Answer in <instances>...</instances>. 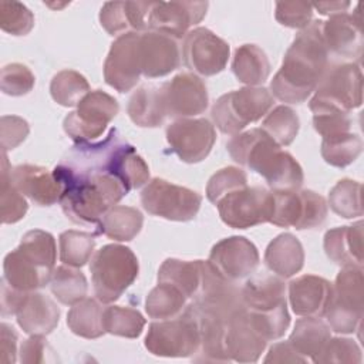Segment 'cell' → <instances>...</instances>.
I'll return each instance as SVG.
<instances>
[{"label": "cell", "instance_id": "56", "mask_svg": "<svg viewBox=\"0 0 364 364\" xmlns=\"http://www.w3.org/2000/svg\"><path fill=\"white\" fill-rule=\"evenodd\" d=\"M311 6L320 14L334 16L340 13H347V9L350 7V1H318V3H311Z\"/></svg>", "mask_w": 364, "mask_h": 364}, {"label": "cell", "instance_id": "11", "mask_svg": "<svg viewBox=\"0 0 364 364\" xmlns=\"http://www.w3.org/2000/svg\"><path fill=\"white\" fill-rule=\"evenodd\" d=\"M118 111L119 105L114 97L105 91L94 90L81 100L75 111L67 114L63 128L74 144L94 142L100 139Z\"/></svg>", "mask_w": 364, "mask_h": 364}, {"label": "cell", "instance_id": "8", "mask_svg": "<svg viewBox=\"0 0 364 364\" xmlns=\"http://www.w3.org/2000/svg\"><path fill=\"white\" fill-rule=\"evenodd\" d=\"M145 348L158 357H191L200 347V327L193 310L172 318L152 321L145 336Z\"/></svg>", "mask_w": 364, "mask_h": 364}, {"label": "cell", "instance_id": "10", "mask_svg": "<svg viewBox=\"0 0 364 364\" xmlns=\"http://www.w3.org/2000/svg\"><path fill=\"white\" fill-rule=\"evenodd\" d=\"M141 203L149 215L173 222H189L198 215L202 196L189 188L154 178L142 189Z\"/></svg>", "mask_w": 364, "mask_h": 364}, {"label": "cell", "instance_id": "42", "mask_svg": "<svg viewBox=\"0 0 364 364\" xmlns=\"http://www.w3.org/2000/svg\"><path fill=\"white\" fill-rule=\"evenodd\" d=\"M363 186L353 179H340L328 192V203L334 213L344 219L363 216Z\"/></svg>", "mask_w": 364, "mask_h": 364}, {"label": "cell", "instance_id": "36", "mask_svg": "<svg viewBox=\"0 0 364 364\" xmlns=\"http://www.w3.org/2000/svg\"><path fill=\"white\" fill-rule=\"evenodd\" d=\"M48 284L54 297L65 306H74L81 301L88 291L87 279L82 272L67 264L54 269Z\"/></svg>", "mask_w": 364, "mask_h": 364}, {"label": "cell", "instance_id": "13", "mask_svg": "<svg viewBox=\"0 0 364 364\" xmlns=\"http://www.w3.org/2000/svg\"><path fill=\"white\" fill-rule=\"evenodd\" d=\"M274 206L270 223L297 230L314 229L327 218L326 199L310 189L273 192Z\"/></svg>", "mask_w": 364, "mask_h": 364}, {"label": "cell", "instance_id": "43", "mask_svg": "<svg viewBox=\"0 0 364 364\" xmlns=\"http://www.w3.org/2000/svg\"><path fill=\"white\" fill-rule=\"evenodd\" d=\"M60 260L71 267H82L91 259L95 239L94 235L80 230H65L58 237Z\"/></svg>", "mask_w": 364, "mask_h": 364}, {"label": "cell", "instance_id": "26", "mask_svg": "<svg viewBox=\"0 0 364 364\" xmlns=\"http://www.w3.org/2000/svg\"><path fill=\"white\" fill-rule=\"evenodd\" d=\"M151 1H107L100 11L101 27L109 36L148 31Z\"/></svg>", "mask_w": 364, "mask_h": 364}, {"label": "cell", "instance_id": "30", "mask_svg": "<svg viewBox=\"0 0 364 364\" xmlns=\"http://www.w3.org/2000/svg\"><path fill=\"white\" fill-rule=\"evenodd\" d=\"M206 260L166 259L158 270V283H168L182 291L188 300H193L199 293Z\"/></svg>", "mask_w": 364, "mask_h": 364}, {"label": "cell", "instance_id": "51", "mask_svg": "<svg viewBox=\"0 0 364 364\" xmlns=\"http://www.w3.org/2000/svg\"><path fill=\"white\" fill-rule=\"evenodd\" d=\"M351 125L353 121L348 114L334 111L313 114V127L323 138L350 132Z\"/></svg>", "mask_w": 364, "mask_h": 364}, {"label": "cell", "instance_id": "17", "mask_svg": "<svg viewBox=\"0 0 364 364\" xmlns=\"http://www.w3.org/2000/svg\"><path fill=\"white\" fill-rule=\"evenodd\" d=\"M161 101L166 117L189 118L203 114L209 95L205 82L193 73H181L159 87Z\"/></svg>", "mask_w": 364, "mask_h": 364}, {"label": "cell", "instance_id": "27", "mask_svg": "<svg viewBox=\"0 0 364 364\" xmlns=\"http://www.w3.org/2000/svg\"><path fill=\"white\" fill-rule=\"evenodd\" d=\"M266 346L267 341L253 328L245 310L228 323L225 350L229 361L256 363Z\"/></svg>", "mask_w": 364, "mask_h": 364}, {"label": "cell", "instance_id": "12", "mask_svg": "<svg viewBox=\"0 0 364 364\" xmlns=\"http://www.w3.org/2000/svg\"><path fill=\"white\" fill-rule=\"evenodd\" d=\"M218 212L225 225L233 229H247L270 223L273 215V192L262 186H245L223 196Z\"/></svg>", "mask_w": 364, "mask_h": 364}, {"label": "cell", "instance_id": "31", "mask_svg": "<svg viewBox=\"0 0 364 364\" xmlns=\"http://www.w3.org/2000/svg\"><path fill=\"white\" fill-rule=\"evenodd\" d=\"M232 71L246 87H262L269 78L270 63L266 53L256 44H243L236 48Z\"/></svg>", "mask_w": 364, "mask_h": 364}, {"label": "cell", "instance_id": "37", "mask_svg": "<svg viewBox=\"0 0 364 364\" xmlns=\"http://www.w3.org/2000/svg\"><path fill=\"white\" fill-rule=\"evenodd\" d=\"M188 306L181 290L168 283H158L146 296L145 311L151 318L165 320L179 316Z\"/></svg>", "mask_w": 364, "mask_h": 364}, {"label": "cell", "instance_id": "19", "mask_svg": "<svg viewBox=\"0 0 364 364\" xmlns=\"http://www.w3.org/2000/svg\"><path fill=\"white\" fill-rule=\"evenodd\" d=\"M55 266L18 245L3 260V280L18 291H36L50 283Z\"/></svg>", "mask_w": 364, "mask_h": 364}, {"label": "cell", "instance_id": "6", "mask_svg": "<svg viewBox=\"0 0 364 364\" xmlns=\"http://www.w3.org/2000/svg\"><path fill=\"white\" fill-rule=\"evenodd\" d=\"M272 105L273 95L267 88L243 87L220 95L212 107L210 117L220 132L236 135L264 117Z\"/></svg>", "mask_w": 364, "mask_h": 364}, {"label": "cell", "instance_id": "22", "mask_svg": "<svg viewBox=\"0 0 364 364\" xmlns=\"http://www.w3.org/2000/svg\"><path fill=\"white\" fill-rule=\"evenodd\" d=\"M321 34L328 54L360 60L363 53V30L358 7L354 14L340 13L330 16L327 21H323Z\"/></svg>", "mask_w": 364, "mask_h": 364}, {"label": "cell", "instance_id": "15", "mask_svg": "<svg viewBox=\"0 0 364 364\" xmlns=\"http://www.w3.org/2000/svg\"><path fill=\"white\" fill-rule=\"evenodd\" d=\"M168 145L182 162L198 164L212 151L216 141V131L205 118L175 119L165 131Z\"/></svg>", "mask_w": 364, "mask_h": 364}, {"label": "cell", "instance_id": "29", "mask_svg": "<svg viewBox=\"0 0 364 364\" xmlns=\"http://www.w3.org/2000/svg\"><path fill=\"white\" fill-rule=\"evenodd\" d=\"M264 264L282 279L299 273L304 264V250L300 240L291 233L277 235L266 247Z\"/></svg>", "mask_w": 364, "mask_h": 364}, {"label": "cell", "instance_id": "28", "mask_svg": "<svg viewBox=\"0 0 364 364\" xmlns=\"http://www.w3.org/2000/svg\"><path fill=\"white\" fill-rule=\"evenodd\" d=\"M363 220L350 226H338L324 233L327 257L341 267H363Z\"/></svg>", "mask_w": 364, "mask_h": 364}, {"label": "cell", "instance_id": "18", "mask_svg": "<svg viewBox=\"0 0 364 364\" xmlns=\"http://www.w3.org/2000/svg\"><path fill=\"white\" fill-rule=\"evenodd\" d=\"M208 1H151L148 31L182 38L206 16Z\"/></svg>", "mask_w": 364, "mask_h": 364}, {"label": "cell", "instance_id": "44", "mask_svg": "<svg viewBox=\"0 0 364 364\" xmlns=\"http://www.w3.org/2000/svg\"><path fill=\"white\" fill-rule=\"evenodd\" d=\"M144 316L131 307L108 306L104 309V328L112 336L136 338L145 327Z\"/></svg>", "mask_w": 364, "mask_h": 364}, {"label": "cell", "instance_id": "38", "mask_svg": "<svg viewBox=\"0 0 364 364\" xmlns=\"http://www.w3.org/2000/svg\"><path fill=\"white\" fill-rule=\"evenodd\" d=\"M1 155L3 162L0 176V218L1 223L10 225L21 220L26 216L28 210V203L24 195L10 181L11 166L9 165L6 151H3Z\"/></svg>", "mask_w": 364, "mask_h": 364}, {"label": "cell", "instance_id": "48", "mask_svg": "<svg viewBox=\"0 0 364 364\" xmlns=\"http://www.w3.org/2000/svg\"><path fill=\"white\" fill-rule=\"evenodd\" d=\"M36 84V77L23 64L13 63L7 64L1 68V77H0V85L1 91L6 95L11 97H21L28 94Z\"/></svg>", "mask_w": 364, "mask_h": 364}, {"label": "cell", "instance_id": "49", "mask_svg": "<svg viewBox=\"0 0 364 364\" xmlns=\"http://www.w3.org/2000/svg\"><path fill=\"white\" fill-rule=\"evenodd\" d=\"M274 17L284 27L304 28L313 17V6L307 1H277Z\"/></svg>", "mask_w": 364, "mask_h": 364}, {"label": "cell", "instance_id": "55", "mask_svg": "<svg viewBox=\"0 0 364 364\" xmlns=\"http://www.w3.org/2000/svg\"><path fill=\"white\" fill-rule=\"evenodd\" d=\"M30 293V291H28ZM24 291H18L13 287H10L3 279H1V316H16L17 307L24 297Z\"/></svg>", "mask_w": 364, "mask_h": 364}, {"label": "cell", "instance_id": "1", "mask_svg": "<svg viewBox=\"0 0 364 364\" xmlns=\"http://www.w3.org/2000/svg\"><path fill=\"white\" fill-rule=\"evenodd\" d=\"M129 145L117 128H111L104 139L74 144L54 168L63 186L58 203L71 222L97 226L129 192L119 178L121 159Z\"/></svg>", "mask_w": 364, "mask_h": 364}, {"label": "cell", "instance_id": "5", "mask_svg": "<svg viewBox=\"0 0 364 364\" xmlns=\"http://www.w3.org/2000/svg\"><path fill=\"white\" fill-rule=\"evenodd\" d=\"M90 272L97 299L102 304H108L118 300L135 282L139 264L129 247L111 243L94 253Z\"/></svg>", "mask_w": 364, "mask_h": 364}, {"label": "cell", "instance_id": "46", "mask_svg": "<svg viewBox=\"0 0 364 364\" xmlns=\"http://www.w3.org/2000/svg\"><path fill=\"white\" fill-rule=\"evenodd\" d=\"M0 27L11 36H26L34 27V14L18 1H0Z\"/></svg>", "mask_w": 364, "mask_h": 364}, {"label": "cell", "instance_id": "34", "mask_svg": "<svg viewBox=\"0 0 364 364\" xmlns=\"http://www.w3.org/2000/svg\"><path fill=\"white\" fill-rule=\"evenodd\" d=\"M330 337V327L320 317H303L296 321L289 341L297 353L314 361Z\"/></svg>", "mask_w": 364, "mask_h": 364}, {"label": "cell", "instance_id": "9", "mask_svg": "<svg viewBox=\"0 0 364 364\" xmlns=\"http://www.w3.org/2000/svg\"><path fill=\"white\" fill-rule=\"evenodd\" d=\"M364 314L363 267H341L326 307L324 317L328 327L340 334L357 330Z\"/></svg>", "mask_w": 364, "mask_h": 364}, {"label": "cell", "instance_id": "2", "mask_svg": "<svg viewBox=\"0 0 364 364\" xmlns=\"http://www.w3.org/2000/svg\"><path fill=\"white\" fill-rule=\"evenodd\" d=\"M321 20L301 28L287 48L280 70L270 81V94L282 102L301 104L317 88L328 70V50Z\"/></svg>", "mask_w": 364, "mask_h": 364}, {"label": "cell", "instance_id": "20", "mask_svg": "<svg viewBox=\"0 0 364 364\" xmlns=\"http://www.w3.org/2000/svg\"><path fill=\"white\" fill-rule=\"evenodd\" d=\"M139 33H127L114 40L104 63V80L118 92L131 91L139 81Z\"/></svg>", "mask_w": 364, "mask_h": 364}, {"label": "cell", "instance_id": "23", "mask_svg": "<svg viewBox=\"0 0 364 364\" xmlns=\"http://www.w3.org/2000/svg\"><path fill=\"white\" fill-rule=\"evenodd\" d=\"M11 183L33 203L38 206H51L60 200L63 186L48 169L23 164L11 168Z\"/></svg>", "mask_w": 364, "mask_h": 364}, {"label": "cell", "instance_id": "39", "mask_svg": "<svg viewBox=\"0 0 364 364\" xmlns=\"http://www.w3.org/2000/svg\"><path fill=\"white\" fill-rule=\"evenodd\" d=\"M323 159L336 168H346L353 164L363 151V141L357 134L344 132L323 138L321 141Z\"/></svg>", "mask_w": 364, "mask_h": 364}, {"label": "cell", "instance_id": "40", "mask_svg": "<svg viewBox=\"0 0 364 364\" xmlns=\"http://www.w3.org/2000/svg\"><path fill=\"white\" fill-rule=\"evenodd\" d=\"M260 128L280 146H289L299 134L300 119L293 108L277 105L266 114Z\"/></svg>", "mask_w": 364, "mask_h": 364}, {"label": "cell", "instance_id": "41", "mask_svg": "<svg viewBox=\"0 0 364 364\" xmlns=\"http://www.w3.org/2000/svg\"><path fill=\"white\" fill-rule=\"evenodd\" d=\"M88 92L87 78L74 70L58 71L50 82L51 98L63 107H77Z\"/></svg>", "mask_w": 364, "mask_h": 364}, {"label": "cell", "instance_id": "14", "mask_svg": "<svg viewBox=\"0 0 364 364\" xmlns=\"http://www.w3.org/2000/svg\"><path fill=\"white\" fill-rule=\"evenodd\" d=\"M229 44L205 27H196L183 37V64L203 77H212L225 70L229 60Z\"/></svg>", "mask_w": 364, "mask_h": 364}, {"label": "cell", "instance_id": "50", "mask_svg": "<svg viewBox=\"0 0 364 364\" xmlns=\"http://www.w3.org/2000/svg\"><path fill=\"white\" fill-rule=\"evenodd\" d=\"M1 151L17 148L28 135L30 127L26 119L17 115H3L0 119Z\"/></svg>", "mask_w": 364, "mask_h": 364}, {"label": "cell", "instance_id": "32", "mask_svg": "<svg viewBox=\"0 0 364 364\" xmlns=\"http://www.w3.org/2000/svg\"><path fill=\"white\" fill-rule=\"evenodd\" d=\"M144 216L132 206L115 205L98 222L97 233L117 242L132 240L142 229Z\"/></svg>", "mask_w": 364, "mask_h": 364}, {"label": "cell", "instance_id": "35", "mask_svg": "<svg viewBox=\"0 0 364 364\" xmlns=\"http://www.w3.org/2000/svg\"><path fill=\"white\" fill-rule=\"evenodd\" d=\"M104 306L97 299H82L75 303L67 314L68 328L82 338H98L105 334L104 328Z\"/></svg>", "mask_w": 364, "mask_h": 364}, {"label": "cell", "instance_id": "54", "mask_svg": "<svg viewBox=\"0 0 364 364\" xmlns=\"http://www.w3.org/2000/svg\"><path fill=\"white\" fill-rule=\"evenodd\" d=\"M307 358L303 357L296 348L290 344V341L276 343L270 347L264 363H306Z\"/></svg>", "mask_w": 364, "mask_h": 364}, {"label": "cell", "instance_id": "52", "mask_svg": "<svg viewBox=\"0 0 364 364\" xmlns=\"http://www.w3.org/2000/svg\"><path fill=\"white\" fill-rule=\"evenodd\" d=\"M54 350L48 346L44 336H31L20 347V361L26 364L54 363L57 361Z\"/></svg>", "mask_w": 364, "mask_h": 364}, {"label": "cell", "instance_id": "47", "mask_svg": "<svg viewBox=\"0 0 364 364\" xmlns=\"http://www.w3.org/2000/svg\"><path fill=\"white\" fill-rule=\"evenodd\" d=\"M361 348L353 338L347 337H334L328 338L321 353L314 358L313 363L327 364V363H338V364H358L361 363Z\"/></svg>", "mask_w": 364, "mask_h": 364}, {"label": "cell", "instance_id": "7", "mask_svg": "<svg viewBox=\"0 0 364 364\" xmlns=\"http://www.w3.org/2000/svg\"><path fill=\"white\" fill-rule=\"evenodd\" d=\"M363 102V74L357 63L328 68L309 101L313 114L334 111L350 114Z\"/></svg>", "mask_w": 364, "mask_h": 364}, {"label": "cell", "instance_id": "53", "mask_svg": "<svg viewBox=\"0 0 364 364\" xmlns=\"http://www.w3.org/2000/svg\"><path fill=\"white\" fill-rule=\"evenodd\" d=\"M17 333L7 323L0 324V361L13 364L17 358Z\"/></svg>", "mask_w": 364, "mask_h": 364}, {"label": "cell", "instance_id": "33", "mask_svg": "<svg viewBox=\"0 0 364 364\" xmlns=\"http://www.w3.org/2000/svg\"><path fill=\"white\" fill-rule=\"evenodd\" d=\"M127 112L131 121L142 128H156L164 124L166 115L158 87H139L128 100Z\"/></svg>", "mask_w": 364, "mask_h": 364}, {"label": "cell", "instance_id": "21", "mask_svg": "<svg viewBox=\"0 0 364 364\" xmlns=\"http://www.w3.org/2000/svg\"><path fill=\"white\" fill-rule=\"evenodd\" d=\"M138 57L141 74L146 78H159L179 67L182 53L176 38L156 31H145L139 34Z\"/></svg>", "mask_w": 364, "mask_h": 364}, {"label": "cell", "instance_id": "24", "mask_svg": "<svg viewBox=\"0 0 364 364\" xmlns=\"http://www.w3.org/2000/svg\"><path fill=\"white\" fill-rule=\"evenodd\" d=\"M331 294V283L324 277L303 274L289 283L293 313L301 317H324Z\"/></svg>", "mask_w": 364, "mask_h": 364}, {"label": "cell", "instance_id": "4", "mask_svg": "<svg viewBox=\"0 0 364 364\" xmlns=\"http://www.w3.org/2000/svg\"><path fill=\"white\" fill-rule=\"evenodd\" d=\"M247 320L266 340L280 338L290 324L286 284L282 277L266 274L250 277L242 287Z\"/></svg>", "mask_w": 364, "mask_h": 364}, {"label": "cell", "instance_id": "3", "mask_svg": "<svg viewBox=\"0 0 364 364\" xmlns=\"http://www.w3.org/2000/svg\"><path fill=\"white\" fill-rule=\"evenodd\" d=\"M226 148L235 162L263 176L272 192L301 188L304 173L300 164L262 128H252L233 135Z\"/></svg>", "mask_w": 364, "mask_h": 364}, {"label": "cell", "instance_id": "16", "mask_svg": "<svg viewBox=\"0 0 364 364\" xmlns=\"http://www.w3.org/2000/svg\"><path fill=\"white\" fill-rule=\"evenodd\" d=\"M259 260L257 247L249 239L230 236L213 245L206 262L218 276L237 283L255 273Z\"/></svg>", "mask_w": 364, "mask_h": 364}, {"label": "cell", "instance_id": "45", "mask_svg": "<svg viewBox=\"0 0 364 364\" xmlns=\"http://www.w3.org/2000/svg\"><path fill=\"white\" fill-rule=\"evenodd\" d=\"M247 186V175L236 166H226L215 172L206 185V198L216 205L228 193Z\"/></svg>", "mask_w": 364, "mask_h": 364}, {"label": "cell", "instance_id": "25", "mask_svg": "<svg viewBox=\"0 0 364 364\" xmlns=\"http://www.w3.org/2000/svg\"><path fill=\"white\" fill-rule=\"evenodd\" d=\"M16 320L28 336H47L60 321V309L48 296L30 291L21 299L16 311Z\"/></svg>", "mask_w": 364, "mask_h": 364}]
</instances>
